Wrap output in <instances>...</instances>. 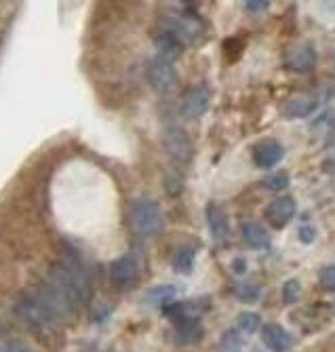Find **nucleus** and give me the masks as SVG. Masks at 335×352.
Here are the masks:
<instances>
[{"instance_id":"dca6fc26","label":"nucleus","mask_w":335,"mask_h":352,"mask_svg":"<svg viewBox=\"0 0 335 352\" xmlns=\"http://www.w3.org/2000/svg\"><path fill=\"white\" fill-rule=\"evenodd\" d=\"M314 110H316V102H314V100L297 98V100H291V102L285 106L283 114H285L287 118H304V116L312 114Z\"/></svg>"},{"instance_id":"f3484780","label":"nucleus","mask_w":335,"mask_h":352,"mask_svg":"<svg viewBox=\"0 0 335 352\" xmlns=\"http://www.w3.org/2000/svg\"><path fill=\"white\" fill-rule=\"evenodd\" d=\"M175 329H177L175 340L180 344H188V342H194V340L200 338V325H198V321H180V323H175Z\"/></svg>"},{"instance_id":"f8f14e48","label":"nucleus","mask_w":335,"mask_h":352,"mask_svg":"<svg viewBox=\"0 0 335 352\" xmlns=\"http://www.w3.org/2000/svg\"><path fill=\"white\" fill-rule=\"evenodd\" d=\"M207 223H209V230H211V234H213L215 241H224L228 236V217L213 203L207 207Z\"/></svg>"},{"instance_id":"423d86ee","label":"nucleus","mask_w":335,"mask_h":352,"mask_svg":"<svg viewBox=\"0 0 335 352\" xmlns=\"http://www.w3.org/2000/svg\"><path fill=\"white\" fill-rule=\"evenodd\" d=\"M283 156H285V148L279 142H272V140L257 144L255 150H253V161L261 169H270V167L279 165L283 161Z\"/></svg>"},{"instance_id":"9b49d317","label":"nucleus","mask_w":335,"mask_h":352,"mask_svg":"<svg viewBox=\"0 0 335 352\" xmlns=\"http://www.w3.org/2000/svg\"><path fill=\"white\" fill-rule=\"evenodd\" d=\"M156 49H158V57L175 61V57L182 53V43L171 34L169 30H162L156 36Z\"/></svg>"},{"instance_id":"2eb2a0df","label":"nucleus","mask_w":335,"mask_h":352,"mask_svg":"<svg viewBox=\"0 0 335 352\" xmlns=\"http://www.w3.org/2000/svg\"><path fill=\"white\" fill-rule=\"evenodd\" d=\"M175 296H177V289L173 285H158L146 294V302L152 306H166L175 300Z\"/></svg>"},{"instance_id":"b1692460","label":"nucleus","mask_w":335,"mask_h":352,"mask_svg":"<svg viewBox=\"0 0 335 352\" xmlns=\"http://www.w3.org/2000/svg\"><path fill=\"white\" fill-rule=\"evenodd\" d=\"M0 352H34L30 346H25V344H19V342H9V344H5L3 348H0Z\"/></svg>"},{"instance_id":"a211bd4d","label":"nucleus","mask_w":335,"mask_h":352,"mask_svg":"<svg viewBox=\"0 0 335 352\" xmlns=\"http://www.w3.org/2000/svg\"><path fill=\"white\" fill-rule=\"evenodd\" d=\"M263 186L268 188V190H272V192H279V190H285L287 186H289V175L287 173H274V175H268L266 179H263Z\"/></svg>"},{"instance_id":"f03ea898","label":"nucleus","mask_w":335,"mask_h":352,"mask_svg":"<svg viewBox=\"0 0 335 352\" xmlns=\"http://www.w3.org/2000/svg\"><path fill=\"white\" fill-rule=\"evenodd\" d=\"M129 223L131 230L136 232L138 236H156L162 230V213L160 207L154 201L142 199L138 203H133L131 211H129Z\"/></svg>"},{"instance_id":"4468645a","label":"nucleus","mask_w":335,"mask_h":352,"mask_svg":"<svg viewBox=\"0 0 335 352\" xmlns=\"http://www.w3.org/2000/svg\"><path fill=\"white\" fill-rule=\"evenodd\" d=\"M194 258H196V249L192 245H182L173 255V270L180 274H190L194 266Z\"/></svg>"},{"instance_id":"0eeeda50","label":"nucleus","mask_w":335,"mask_h":352,"mask_svg":"<svg viewBox=\"0 0 335 352\" xmlns=\"http://www.w3.org/2000/svg\"><path fill=\"white\" fill-rule=\"evenodd\" d=\"M295 215V201L291 197H281L277 201H272L266 209V217L272 223L274 228H283L293 219Z\"/></svg>"},{"instance_id":"a878e982","label":"nucleus","mask_w":335,"mask_h":352,"mask_svg":"<svg viewBox=\"0 0 335 352\" xmlns=\"http://www.w3.org/2000/svg\"><path fill=\"white\" fill-rule=\"evenodd\" d=\"M234 270H237V272H245V262L243 260H237V262H234Z\"/></svg>"},{"instance_id":"20e7f679","label":"nucleus","mask_w":335,"mask_h":352,"mask_svg":"<svg viewBox=\"0 0 335 352\" xmlns=\"http://www.w3.org/2000/svg\"><path fill=\"white\" fill-rule=\"evenodd\" d=\"M209 89L198 85V87H192L186 95H184V102H182V112L188 116V118H198L203 116L209 108Z\"/></svg>"},{"instance_id":"f257e3e1","label":"nucleus","mask_w":335,"mask_h":352,"mask_svg":"<svg viewBox=\"0 0 335 352\" xmlns=\"http://www.w3.org/2000/svg\"><path fill=\"white\" fill-rule=\"evenodd\" d=\"M15 314L19 316V321H23L30 329H34L36 333H53L59 323L57 318L51 314V310L45 306V302L39 298L36 289L23 292L17 302H15Z\"/></svg>"},{"instance_id":"6ab92c4d","label":"nucleus","mask_w":335,"mask_h":352,"mask_svg":"<svg viewBox=\"0 0 335 352\" xmlns=\"http://www.w3.org/2000/svg\"><path fill=\"white\" fill-rule=\"evenodd\" d=\"M299 296H301V287H299V283H297L295 278L287 280L285 287H283V300H285L287 304H295V302L299 300Z\"/></svg>"},{"instance_id":"39448f33","label":"nucleus","mask_w":335,"mask_h":352,"mask_svg":"<svg viewBox=\"0 0 335 352\" xmlns=\"http://www.w3.org/2000/svg\"><path fill=\"white\" fill-rule=\"evenodd\" d=\"M164 148H166V152H169L175 158V161H182V163H186L188 158L192 156V142H190V138L182 129H177V126L166 129V133H164Z\"/></svg>"},{"instance_id":"9d476101","label":"nucleus","mask_w":335,"mask_h":352,"mask_svg":"<svg viewBox=\"0 0 335 352\" xmlns=\"http://www.w3.org/2000/svg\"><path fill=\"white\" fill-rule=\"evenodd\" d=\"M263 342L274 352H287L291 348V336L281 325H266L263 327Z\"/></svg>"},{"instance_id":"6e6552de","label":"nucleus","mask_w":335,"mask_h":352,"mask_svg":"<svg viewBox=\"0 0 335 352\" xmlns=\"http://www.w3.org/2000/svg\"><path fill=\"white\" fill-rule=\"evenodd\" d=\"M316 63V51L310 45H297L287 55V66L297 72H308Z\"/></svg>"},{"instance_id":"7ed1b4c3","label":"nucleus","mask_w":335,"mask_h":352,"mask_svg":"<svg viewBox=\"0 0 335 352\" xmlns=\"http://www.w3.org/2000/svg\"><path fill=\"white\" fill-rule=\"evenodd\" d=\"M148 80L150 85L158 91V93H166L171 91L177 82V72L173 61L169 59H162V57H154L148 66Z\"/></svg>"},{"instance_id":"1a4fd4ad","label":"nucleus","mask_w":335,"mask_h":352,"mask_svg":"<svg viewBox=\"0 0 335 352\" xmlns=\"http://www.w3.org/2000/svg\"><path fill=\"white\" fill-rule=\"evenodd\" d=\"M138 276V264L131 258H120L110 266V280L116 287H129Z\"/></svg>"},{"instance_id":"412c9836","label":"nucleus","mask_w":335,"mask_h":352,"mask_svg":"<svg viewBox=\"0 0 335 352\" xmlns=\"http://www.w3.org/2000/svg\"><path fill=\"white\" fill-rule=\"evenodd\" d=\"M221 348H224V352H237V350L241 348V340L237 338V333L230 331V333L221 340Z\"/></svg>"},{"instance_id":"ddd939ff","label":"nucleus","mask_w":335,"mask_h":352,"mask_svg":"<svg viewBox=\"0 0 335 352\" xmlns=\"http://www.w3.org/2000/svg\"><path fill=\"white\" fill-rule=\"evenodd\" d=\"M241 230H243V239L253 249H266L268 245H270V236H268V232L255 221H245Z\"/></svg>"},{"instance_id":"4be33fe9","label":"nucleus","mask_w":335,"mask_h":352,"mask_svg":"<svg viewBox=\"0 0 335 352\" xmlns=\"http://www.w3.org/2000/svg\"><path fill=\"white\" fill-rule=\"evenodd\" d=\"M321 283L327 289H335V266H327L321 270Z\"/></svg>"},{"instance_id":"393cba45","label":"nucleus","mask_w":335,"mask_h":352,"mask_svg":"<svg viewBox=\"0 0 335 352\" xmlns=\"http://www.w3.org/2000/svg\"><path fill=\"white\" fill-rule=\"evenodd\" d=\"M316 239V230L312 228V226H304L299 230V241L301 243H306V245H310L312 241Z\"/></svg>"},{"instance_id":"aec40b11","label":"nucleus","mask_w":335,"mask_h":352,"mask_svg":"<svg viewBox=\"0 0 335 352\" xmlns=\"http://www.w3.org/2000/svg\"><path fill=\"white\" fill-rule=\"evenodd\" d=\"M239 327H241L243 331H247V333L257 331V327H259V316H257V314H253V312H245V314H241V318H239Z\"/></svg>"},{"instance_id":"5701e85b","label":"nucleus","mask_w":335,"mask_h":352,"mask_svg":"<svg viewBox=\"0 0 335 352\" xmlns=\"http://www.w3.org/2000/svg\"><path fill=\"white\" fill-rule=\"evenodd\" d=\"M268 7H270V3H268V0H249V3H245V9L251 11V13L266 11Z\"/></svg>"}]
</instances>
